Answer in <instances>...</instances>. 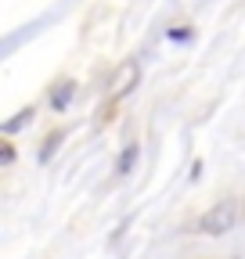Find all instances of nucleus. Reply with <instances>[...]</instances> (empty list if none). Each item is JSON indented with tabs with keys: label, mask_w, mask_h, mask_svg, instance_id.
Returning <instances> with one entry per match:
<instances>
[{
	"label": "nucleus",
	"mask_w": 245,
	"mask_h": 259,
	"mask_svg": "<svg viewBox=\"0 0 245 259\" xmlns=\"http://www.w3.org/2000/svg\"><path fill=\"white\" fill-rule=\"evenodd\" d=\"M234 220H238V205L231 202V198H224V202H217L209 212H202V220H198V231L202 234H227L231 227H234Z\"/></svg>",
	"instance_id": "f257e3e1"
},
{
	"label": "nucleus",
	"mask_w": 245,
	"mask_h": 259,
	"mask_svg": "<svg viewBox=\"0 0 245 259\" xmlns=\"http://www.w3.org/2000/svg\"><path fill=\"white\" fill-rule=\"evenodd\" d=\"M137 155H141V148H137V144H130L127 151L119 155V162H115V173H119V177H127V173L134 169V162H137Z\"/></svg>",
	"instance_id": "f03ea898"
},
{
	"label": "nucleus",
	"mask_w": 245,
	"mask_h": 259,
	"mask_svg": "<svg viewBox=\"0 0 245 259\" xmlns=\"http://www.w3.org/2000/svg\"><path fill=\"white\" fill-rule=\"evenodd\" d=\"M69 97H72V83H65L61 90H54V97H51V105H54V108H65V105H69Z\"/></svg>",
	"instance_id": "7ed1b4c3"
},
{
	"label": "nucleus",
	"mask_w": 245,
	"mask_h": 259,
	"mask_svg": "<svg viewBox=\"0 0 245 259\" xmlns=\"http://www.w3.org/2000/svg\"><path fill=\"white\" fill-rule=\"evenodd\" d=\"M29 115H33V108H25V112H18V115H15V119H11V122H8L4 130H8V134H11V130H18V126H22V122H25Z\"/></svg>",
	"instance_id": "20e7f679"
}]
</instances>
